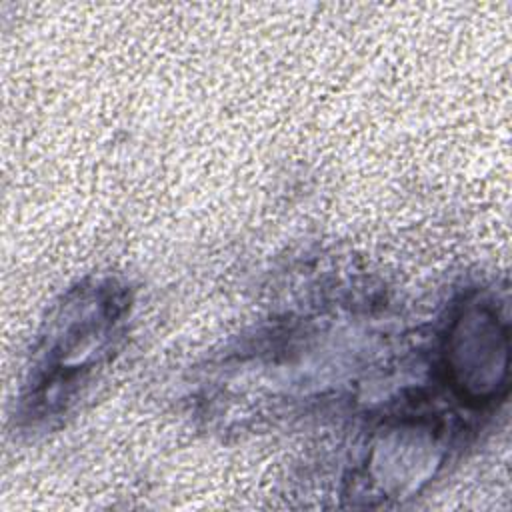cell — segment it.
I'll list each match as a JSON object with an SVG mask.
<instances>
[{
  "mask_svg": "<svg viewBox=\"0 0 512 512\" xmlns=\"http://www.w3.org/2000/svg\"><path fill=\"white\" fill-rule=\"evenodd\" d=\"M122 310V302L108 288L82 290L62 306L40 352L42 362L36 370H48V374L34 378L32 402L36 406L44 402L52 406L56 400H64L66 390L78 378L82 380L92 364L100 362L114 338Z\"/></svg>",
  "mask_w": 512,
  "mask_h": 512,
  "instance_id": "6da1fadb",
  "label": "cell"
}]
</instances>
